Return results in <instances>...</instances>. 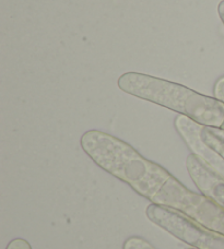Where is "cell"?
<instances>
[{
    "label": "cell",
    "mask_w": 224,
    "mask_h": 249,
    "mask_svg": "<svg viewBox=\"0 0 224 249\" xmlns=\"http://www.w3.org/2000/svg\"><path fill=\"white\" fill-rule=\"evenodd\" d=\"M80 144L84 153L103 171L150 201L173 177L164 167L143 158L131 144L110 133L89 130L82 135Z\"/></svg>",
    "instance_id": "1"
},
{
    "label": "cell",
    "mask_w": 224,
    "mask_h": 249,
    "mask_svg": "<svg viewBox=\"0 0 224 249\" xmlns=\"http://www.w3.org/2000/svg\"><path fill=\"white\" fill-rule=\"evenodd\" d=\"M186 168L200 193L224 208V177L219 175L195 154L187 157Z\"/></svg>",
    "instance_id": "6"
},
{
    "label": "cell",
    "mask_w": 224,
    "mask_h": 249,
    "mask_svg": "<svg viewBox=\"0 0 224 249\" xmlns=\"http://www.w3.org/2000/svg\"><path fill=\"white\" fill-rule=\"evenodd\" d=\"M203 126L204 124L192 121L184 115H178L175 118L176 130L192 154L197 155L209 167L224 177V160L201 139Z\"/></svg>",
    "instance_id": "5"
},
{
    "label": "cell",
    "mask_w": 224,
    "mask_h": 249,
    "mask_svg": "<svg viewBox=\"0 0 224 249\" xmlns=\"http://www.w3.org/2000/svg\"><path fill=\"white\" fill-rule=\"evenodd\" d=\"M201 139L224 160V130L221 128L203 126Z\"/></svg>",
    "instance_id": "7"
},
{
    "label": "cell",
    "mask_w": 224,
    "mask_h": 249,
    "mask_svg": "<svg viewBox=\"0 0 224 249\" xmlns=\"http://www.w3.org/2000/svg\"><path fill=\"white\" fill-rule=\"evenodd\" d=\"M190 249H196V248H190Z\"/></svg>",
    "instance_id": "12"
},
{
    "label": "cell",
    "mask_w": 224,
    "mask_h": 249,
    "mask_svg": "<svg viewBox=\"0 0 224 249\" xmlns=\"http://www.w3.org/2000/svg\"><path fill=\"white\" fill-rule=\"evenodd\" d=\"M152 223L196 249H224V236L205 229L175 209L152 202L146 209Z\"/></svg>",
    "instance_id": "4"
},
{
    "label": "cell",
    "mask_w": 224,
    "mask_h": 249,
    "mask_svg": "<svg viewBox=\"0 0 224 249\" xmlns=\"http://www.w3.org/2000/svg\"><path fill=\"white\" fill-rule=\"evenodd\" d=\"M218 13H219V17H220V19H221L222 23L224 25V0H222V1L219 3Z\"/></svg>",
    "instance_id": "11"
},
{
    "label": "cell",
    "mask_w": 224,
    "mask_h": 249,
    "mask_svg": "<svg viewBox=\"0 0 224 249\" xmlns=\"http://www.w3.org/2000/svg\"><path fill=\"white\" fill-rule=\"evenodd\" d=\"M123 249H156L154 246H152L149 242L146 239L138 236H132L126 239L124 243Z\"/></svg>",
    "instance_id": "8"
},
{
    "label": "cell",
    "mask_w": 224,
    "mask_h": 249,
    "mask_svg": "<svg viewBox=\"0 0 224 249\" xmlns=\"http://www.w3.org/2000/svg\"><path fill=\"white\" fill-rule=\"evenodd\" d=\"M214 96L219 101H221L224 103V77L220 78L214 84Z\"/></svg>",
    "instance_id": "10"
},
{
    "label": "cell",
    "mask_w": 224,
    "mask_h": 249,
    "mask_svg": "<svg viewBox=\"0 0 224 249\" xmlns=\"http://www.w3.org/2000/svg\"><path fill=\"white\" fill-rule=\"evenodd\" d=\"M117 83L126 94L163 106L204 126L221 128L224 123L223 102L179 83L138 72L124 73Z\"/></svg>",
    "instance_id": "2"
},
{
    "label": "cell",
    "mask_w": 224,
    "mask_h": 249,
    "mask_svg": "<svg viewBox=\"0 0 224 249\" xmlns=\"http://www.w3.org/2000/svg\"><path fill=\"white\" fill-rule=\"evenodd\" d=\"M6 249H32L29 242H26L23 238H15L9 243Z\"/></svg>",
    "instance_id": "9"
},
{
    "label": "cell",
    "mask_w": 224,
    "mask_h": 249,
    "mask_svg": "<svg viewBox=\"0 0 224 249\" xmlns=\"http://www.w3.org/2000/svg\"><path fill=\"white\" fill-rule=\"evenodd\" d=\"M152 202L175 209L205 229L224 236V208L207 196L188 189L174 176L164 184Z\"/></svg>",
    "instance_id": "3"
}]
</instances>
